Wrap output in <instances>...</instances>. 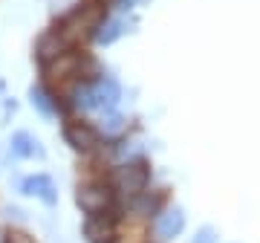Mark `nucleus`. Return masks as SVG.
<instances>
[{"label": "nucleus", "mask_w": 260, "mask_h": 243, "mask_svg": "<svg viewBox=\"0 0 260 243\" xmlns=\"http://www.w3.org/2000/svg\"><path fill=\"white\" fill-rule=\"evenodd\" d=\"M113 6H116L119 12H127V9H133V6H136V0H113Z\"/></svg>", "instance_id": "14"}, {"label": "nucleus", "mask_w": 260, "mask_h": 243, "mask_svg": "<svg viewBox=\"0 0 260 243\" xmlns=\"http://www.w3.org/2000/svg\"><path fill=\"white\" fill-rule=\"evenodd\" d=\"M81 234H84V240H87V243H116V240H119V226H116V217H113V215L87 217Z\"/></svg>", "instance_id": "5"}, {"label": "nucleus", "mask_w": 260, "mask_h": 243, "mask_svg": "<svg viewBox=\"0 0 260 243\" xmlns=\"http://www.w3.org/2000/svg\"><path fill=\"white\" fill-rule=\"evenodd\" d=\"M148 165L142 162V159H127V162H121L119 168L113 171V191L116 194H127V197H139L145 194V188H148Z\"/></svg>", "instance_id": "2"}, {"label": "nucleus", "mask_w": 260, "mask_h": 243, "mask_svg": "<svg viewBox=\"0 0 260 243\" xmlns=\"http://www.w3.org/2000/svg\"><path fill=\"white\" fill-rule=\"evenodd\" d=\"M182 229H185V211L179 206L165 208V211L156 217V237L159 240H174Z\"/></svg>", "instance_id": "9"}, {"label": "nucleus", "mask_w": 260, "mask_h": 243, "mask_svg": "<svg viewBox=\"0 0 260 243\" xmlns=\"http://www.w3.org/2000/svg\"><path fill=\"white\" fill-rule=\"evenodd\" d=\"M64 142L78 154H90V150L99 148L102 142V133L99 128H93L90 122H67L64 125Z\"/></svg>", "instance_id": "4"}, {"label": "nucleus", "mask_w": 260, "mask_h": 243, "mask_svg": "<svg viewBox=\"0 0 260 243\" xmlns=\"http://www.w3.org/2000/svg\"><path fill=\"white\" fill-rule=\"evenodd\" d=\"M121 102V84L113 75L99 73L90 81L75 84L73 90V107L78 110H99V113H113Z\"/></svg>", "instance_id": "1"}, {"label": "nucleus", "mask_w": 260, "mask_h": 243, "mask_svg": "<svg viewBox=\"0 0 260 243\" xmlns=\"http://www.w3.org/2000/svg\"><path fill=\"white\" fill-rule=\"evenodd\" d=\"M9 154H12L15 159H44V157H47V150H44L41 139H38V136H32L29 131L12 133V139H9Z\"/></svg>", "instance_id": "8"}, {"label": "nucleus", "mask_w": 260, "mask_h": 243, "mask_svg": "<svg viewBox=\"0 0 260 243\" xmlns=\"http://www.w3.org/2000/svg\"><path fill=\"white\" fill-rule=\"evenodd\" d=\"M127 32V20L124 18H104L99 26H95V41L102 44V47H110V44H116L121 35Z\"/></svg>", "instance_id": "11"}, {"label": "nucleus", "mask_w": 260, "mask_h": 243, "mask_svg": "<svg viewBox=\"0 0 260 243\" xmlns=\"http://www.w3.org/2000/svg\"><path fill=\"white\" fill-rule=\"evenodd\" d=\"M194 243H214V229H211V226H203V229L197 232Z\"/></svg>", "instance_id": "12"}, {"label": "nucleus", "mask_w": 260, "mask_h": 243, "mask_svg": "<svg viewBox=\"0 0 260 243\" xmlns=\"http://www.w3.org/2000/svg\"><path fill=\"white\" fill-rule=\"evenodd\" d=\"M6 243H35L29 234H23V232H9L6 234Z\"/></svg>", "instance_id": "13"}, {"label": "nucleus", "mask_w": 260, "mask_h": 243, "mask_svg": "<svg viewBox=\"0 0 260 243\" xmlns=\"http://www.w3.org/2000/svg\"><path fill=\"white\" fill-rule=\"evenodd\" d=\"M70 38L61 32V29H49V32H44V35L38 38V47H35V55H38V61L47 67V64H52L55 58H61L64 52H70Z\"/></svg>", "instance_id": "6"}, {"label": "nucleus", "mask_w": 260, "mask_h": 243, "mask_svg": "<svg viewBox=\"0 0 260 243\" xmlns=\"http://www.w3.org/2000/svg\"><path fill=\"white\" fill-rule=\"evenodd\" d=\"M20 191L26 197H35L41 200L44 206H55L58 203V188H55V179L49 177V174H29L23 183H20Z\"/></svg>", "instance_id": "7"}, {"label": "nucleus", "mask_w": 260, "mask_h": 243, "mask_svg": "<svg viewBox=\"0 0 260 243\" xmlns=\"http://www.w3.org/2000/svg\"><path fill=\"white\" fill-rule=\"evenodd\" d=\"M113 203H116V191L104 183H87V186H78V191H75V206L87 217L110 215Z\"/></svg>", "instance_id": "3"}, {"label": "nucleus", "mask_w": 260, "mask_h": 243, "mask_svg": "<svg viewBox=\"0 0 260 243\" xmlns=\"http://www.w3.org/2000/svg\"><path fill=\"white\" fill-rule=\"evenodd\" d=\"M29 104H32L44 119H55L58 113H61V102L55 99V93H49L47 87H32V90H29Z\"/></svg>", "instance_id": "10"}]
</instances>
